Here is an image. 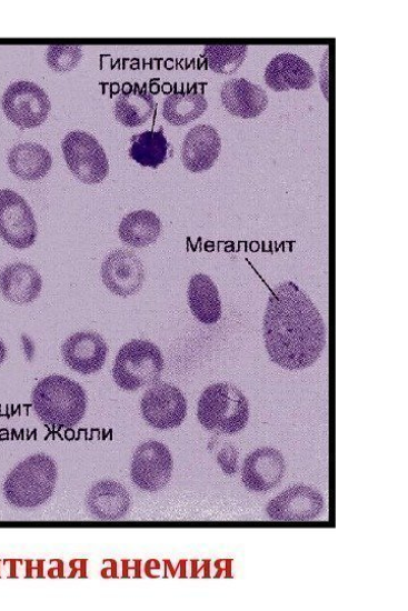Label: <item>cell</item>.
I'll return each mask as SVG.
<instances>
[{"label":"cell","instance_id":"1","mask_svg":"<svg viewBox=\"0 0 408 611\" xmlns=\"http://www.w3.org/2000/svg\"><path fill=\"white\" fill-rule=\"evenodd\" d=\"M263 337L270 359L288 371L312 365L326 347L324 320L295 282L277 286L268 301Z\"/></svg>","mask_w":408,"mask_h":611},{"label":"cell","instance_id":"2","mask_svg":"<svg viewBox=\"0 0 408 611\" xmlns=\"http://www.w3.org/2000/svg\"><path fill=\"white\" fill-rule=\"evenodd\" d=\"M32 404L46 423L60 428L78 424L87 411V395L74 381L52 375L40 381L32 392Z\"/></svg>","mask_w":408,"mask_h":611},{"label":"cell","instance_id":"3","mask_svg":"<svg viewBox=\"0 0 408 611\" xmlns=\"http://www.w3.org/2000/svg\"><path fill=\"white\" fill-rule=\"evenodd\" d=\"M58 470L46 454H36L21 462L8 477L4 494L8 502L19 509H34L52 495Z\"/></svg>","mask_w":408,"mask_h":611},{"label":"cell","instance_id":"4","mask_svg":"<svg viewBox=\"0 0 408 611\" xmlns=\"http://www.w3.org/2000/svg\"><path fill=\"white\" fill-rule=\"evenodd\" d=\"M198 418L208 431L235 435L241 432L249 421L248 399L235 385L228 383L210 385L199 400Z\"/></svg>","mask_w":408,"mask_h":611},{"label":"cell","instance_id":"5","mask_svg":"<svg viewBox=\"0 0 408 611\" xmlns=\"http://www.w3.org/2000/svg\"><path fill=\"white\" fill-rule=\"evenodd\" d=\"M165 367L160 349L146 340H133L116 355L112 378L126 391H137L157 382Z\"/></svg>","mask_w":408,"mask_h":611},{"label":"cell","instance_id":"6","mask_svg":"<svg viewBox=\"0 0 408 611\" xmlns=\"http://www.w3.org/2000/svg\"><path fill=\"white\" fill-rule=\"evenodd\" d=\"M72 173L88 186L100 183L109 172V161L100 143L89 133L71 132L62 142Z\"/></svg>","mask_w":408,"mask_h":611},{"label":"cell","instance_id":"7","mask_svg":"<svg viewBox=\"0 0 408 611\" xmlns=\"http://www.w3.org/2000/svg\"><path fill=\"white\" fill-rule=\"evenodd\" d=\"M51 104L47 93L36 83H12L3 97V110L10 121L21 129H37L43 124Z\"/></svg>","mask_w":408,"mask_h":611},{"label":"cell","instance_id":"8","mask_svg":"<svg viewBox=\"0 0 408 611\" xmlns=\"http://www.w3.org/2000/svg\"><path fill=\"white\" fill-rule=\"evenodd\" d=\"M37 236V221L27 201L14 191H0V237L12 248L26 250Z\"/></svg>","mask_w":408,"mask_h":611},{"label":"cell","instance_id":"9","mask_svg":"<svg viewBox=\"0 0 408 611\" xmlns=\"http://www.w3.org/2000/svg\"><path fill=\"white\" fill-rule=\"evenodd\" d=\"M188 404L185 394L173 385L158 383L151 387L141 400L145 420L157 430H172L182 424Z\"/></svg>","mask_w":408,"mask_h":611},{"label":"cell","instance_id":"10","mask_svg":"<svg viewBox=\"0 0 408 611\" xmlns=\"http://www.w3.org/2000/svg\"><path fill=\"white\" fill-rule=\"evenodd\" d=\"M172 457L162 443L150 441L140 445L132 460L133 482L149 493L163 489L172 473Z\"/></svg>","mask_w":408,"mask_h":611},{"label":"cell","instance_id":"11","mask_svg":"<svg viewBox=\"0 0 408 611\" xmlns=\"http://www.w3.org/2000/svg\"><path fill=\"white\" fill-rule=\"evenodd\" d=\"M325 508L324 498L314 488L299 484L286 489L270 501L267 513L281 522H308L316 520Z\"/></svg>","mask_w":408,"mask_h":611},{"label":"cell","instance_id":"12","mask_svg":"<svg viewBox=\"0 0 408 611\" xmlns=\"http://www.w3.org/2000/svg\"><path fill=\"white\" fill-rule=\"evenodd\" d=\"M101 278L115 294L129 297L143 286L146 272L140 259L128 251H115L102 263Z\"/></svg>","mask_w":408,"mask_h":611},{"label":"cell","instance_id":"13","mask_svg":"<svg viewBox=\"0 0 408 611\" xmlns=\"http://www.w3.org/2000/svg\"><path fill=\"white\" fill-rule=\"evenodd\" d=\"M265 79L270 89L276 92L308 90L316 74L308 61L298 54L286 52L277 54L266 69Z\"/></svg>","mask_w":408,"mask_h":611},{"label":"cell","instance_id":"14","mask_svg":"<svg viewBox=\"0 0 408 611\" xmlns=\"http://www.w3.org/2000/svg\"><path fill=\"white\" fill-rule=\"evenodd\" d=\"M108 347L94 332H79L71 335L62 347V354L77 373L90 375L99 372L107 358Z\"/></svg>","mask_w":408,"mask_h":611},{"label":"cell","instance_id":"15","mask_svg":"<svg viewBox=\"0 0 408 611\" xmlns=\"http://www.w3.org/2000/svg\"><path fill=\"white\" fill-rule=\"evenodd\" d=\"M285 469V460L279 451L272 448L259 449L246 459L242 480L250 491L266 493L281 481Z\"/></svg>","mask_w":408,"mask_h":611},{"label":"cell","instance_id":"16","mask_svg":"<svg viewBox=\"0 0 408 611\" xmlns=\"http://www.w3.org/2000/svg\"><path fill=\"white\" fill-rule=\"evenodd\" d=\"M131 507L127 489L119 482L102 480L93 484L87 497L89 513L102 521L123 519Z\"/></svg>","mask_w":408,"mask_h":611},{"label":"cell","instance_id":"17","mask_svg":"<svg viewBox=\"0 0 408 611\" xmlns=\"http://www.w3.org/2000/svg\"><path fill=\"white\" fill-rule=\"evenodd\" d=\"M220 151L221 139L219 133L210 126H199L186 137L182 161L191 172H205L213 166Z\"/></svg>","mask_w":408,"mask_h":611},{"label":"cell","instance_id":"18","mask_svg":"<svg viewBox=\"0 0 408 611\" xmlns=\"http://www.w3.org/2000/svg\"><path fill=\"white\" fill-rule=\"evenodd\" d=\"M221 101L227 111L245 119L261 114L269 102L267 92L246 79L230 80L222 86Z\"/></svg>","mask_w":408,"mask_h":611},{"label":"cell","instance_id":"19","mask_svg":"<svg viewBox=\"0 0 408 611\" xmlns=\"http://www.w3.org/2000/svg\"><path fill=\"white\" fill-rule=\"evenodd\" d=\"M42 289L39 272L26 263H14L0 272V290L11 302L27 304L34 301Z\"/></svg>","mask_w":408,"mask_h":611},{"label":"cell","instance_id":"20","mask_svg":"<svg viewBox=\"0 0 408 611\" xmlns=\"http://www.w3.org/2000/svg\"><path fill=\"white\" fill-rule=\"evenodd\" d=\"M188 301L193 315L207 325L216 324L221 319V300L212 279L206 274L191 278L188 288Z\"/></svg>","mask_w":408,"mask_h":611},{"label":"cell","instance_id":"21","mask_svg":"<svg viewBox=\"0 0 408 611\" xmlns=\"http://www.w3.org/2000/svg\"><path fill=\"white\" fill-rule=\"evenodd\" d=\"M8 163L10 170L20 179L36 181L47 176L52 159L46 148L28 142L18 144L10 151Z\"/></svg>","mask_w":408,"mask_h":611},{"label":"cell","instance_id":"22","mask_svg":"<svg viewBox=\"0 0 408 611\" xmlns=\"http://www.w3.org/2000/svg\"><path fill=\"white\" fill-rule=\"evenodd\" d=\"M156 106L148 90L136 84L116 100L115 117L126 128H139L151 118Z\"/></svg>","mask_w":408,"mask_h":611},{"label":"cell","instance_id":"23","mask_svg":"<svg viewBox=\"0 0 408 611\" xmlns=\"http://www.w3.org/2000/svg\"><path fill=\"white\" fill-rule=\"evenodd\" d=\"M161 232L160 219L151 211L140 210L128 214L121 222L119 234L128 247L143 249L157 241Z\"/></svg>","mask_w":408,"mask_h":611},{"label":"cell","instance_id":"24","mask_svg":"<svg viewBox=\"0 0 408 611\" xmlns=\"http://www.w3.org/2000/svg\"><path fill=\"white\" fill-rule=\"evenodd\" d=\"M208 108L203 94L182 91L170 94L162 106V116L173 127H185L200 118Z\"/></svg>","mask_w":408,"mask_h":611},{"label":"cell","instance_id":"25","mask_svg":"<svg viewBox=\"0 0 408 611\" xmlns=\"http://www.w3.org/2000/svg\"><path fill=\"white\" fill-rule=\"evenodd\" d=\"M131 143L130 157L143 167L157 169L172 156V149L162 128L158 132L137 134Z\"/></svg>","mask_w":408,"mask_h":611},{"label":"cell","instance_id":"26","mask_svg":"<svg viewBox=\"0 0 408 611\" xmlns=\"http://www.w3.org/2000/svg\"><path fill=\"white\" fill-rule=\"evenodd\" d=\"M248 50L246 44H210L205 47L203 58L215 73L232 74L245 63Z\"/></svg>","mask_w":408,"mask_h":611},{"label":"cell","instance_id":"27","mask_svg":"<svg viewBox=\"0 0 408 611\" xmlns=\"http://www.w3.org/2000/svg\"><path fill=\"white\" fill-rule=\"evenodd\" d=\"M83 57V50L80 46H49L47 50V61L51 70L60 73L74 70Z\"/></svg>","mask_w":408,"mask_h":611},{"label":"cell","instance_id":"28","mask_svg":"<svg viewBox=\"0 0 408 611\" xmlns=\"http://www.w3.org/2000/svg\"><path fill=\"white\" fill-rule=\"evenodd\" d=\"M7 354H8L7 347L4 342L0 340V364L4 362V360L7 359Z\"/></svg>","mask_w":408,"mask_h":611}]
</instances>
